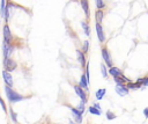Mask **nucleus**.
Listing matches in <instances>:
<instances>
[{"mask_svg":"<svg viewBox=\"0 0 148 124\" xmlns=\"http://www.w3.org/2000/svg\"><path fill=\"white\" fill-rule=\"evenodd\" d=\"M5 89V93H6V96H7V100L9 101V103H17V102H21L25 99H28V96H24L22 94H18L17 92H15L13 89V87H9V86H6L3 87Z\"/></svg>","mask_w":148,"mask_h":124,"instance_id":"obj_1","label":"nucleus"},{"mask_svg":"<svg viewBox=\"0 0 148 124\" xmlns=\"http://www.w3.org/2000/svg\"><path fill=\"white\" fill-rule=\"evenodd\" d=\"M67 105V108L71 110V112H72V119L76 123V124H81L82 123V121H83V115L76 109V108H74V107H72V105H69V104H66Z\"/></svg>","mask_w":148,"mask_h":124,"instance_id":"obj_2","label":"nucleus"},{"mask_svg":"<svg viewBox=\"0 0 148 124\" xmlns=\"http://www.w3.org/2000/svg\"><path fill=\"white\" fill-rule=\"evenodd\" d=\"M2 35H3V42L5 43H8V44L13 43V34H12V30H10L8 23H5V25L2 28Z\"/></svg>","mask_w":148,"mask_h":124,"instance_id":"obj_3","label":"nucleus"},{"mask_svg":"<svg viewBox=\"0 0 148 124\" xmlns=\"http://www.w3.org/2000/svg\"><path fill=\"white\" fill-rule=\"evenodd\" d=\"M17 67V63L13 59V58H6L3 59V70L7 71V72H13L15 71Z\"/></svg>","mask_w":148,"mask_h":124,"instance_id":"obj_4","label":"nucleus"},{"mask_svg":"<svg viewBox=\"0 0 148 124\" xmlns=\"http://www.w3.org/2000/svg\"><path fill=\"white\" fill-rule=\"evenodd\" d=\"M102 58H103L104 64H105L106 67L113 66V63H112V59H111V53L109 52V50H108L106 46H103L102 48Z\"/></svg>","mask_w":148,"mask_h":124,"instance_id":"obj_5","label":"nucleus"},{"mask_svg":"<svg viewBox=\"0 0 148 124\" xmlns=\"http://www.w3.org/2000/svg\"><path fill=\"white\" fill-rule=\"evenodd\" d=\"M95 29H96V35H97V38L101 43H104L106 37H105V32H104V29H103V25L102 23H95Z\"/></svg>","mask_w":148,"mask_h":124,"instance_id":"obj_6","label":"nucleus"},{"mask_svg":"<svg viewBox=\"0 0 148 124\" xmlns=\"http://www.w3.org/2000/svg\"><path fill=\"white\" fill-rule=\"evenodd\" d=\"M73 88H74V92H75V94L80 97V100H82V101H84V102H87L88 101V95H87V92L83 89V88H81L79 85H74L73 86Z\"/></svg>","mask_w":148,"mask_h":124,"instance_id":"obj_7","label":"nucleus"},{"mask_svg":"<svg viewBox=\"0 0 148 124\" xmlns=\"http://www.w3.org/2000/svg\"><path fill=\"white\" fill-rule=\"evenodd\" d=\"M13 50H14V46L13 44H8V43H2V54H3V59L6 58H9L10 54L13 53Z\"/></svg>","mask_w":148,"mask_h":124,"instance_id":"obj_8","label":"nucleus"},{"mask_svg":"<svg viewBox=\"0 0 148 124\" xmlns=\"http://www.w3.org/2000/svg\"><path fill=\"white\" fill-rule=\"evenodd\" d=\"M2 79H3V82L6 86H9V87H13L14 85V81H13V76L10 74V72H7V71H2Z\"/></svg>","mask_w":148,"mask_h":124,"instance_id":"obj_9","label":"nucleus"},{"mask_svg":"<svg viewBox=\"0 0 148 124\" xmlns=\"http://www.w3.org/2000/svg\"><path fill=\"white\" fill-rule=\"evenodd\" d=\"M114 90H116V93H117L119 96H126V95L130 93V90L127 89V87L125 86V83L116 85V87H114Z\"/></svg>","mask_w":148,"mask_h":124,"instance_id":"obj_10","label":"nucleus"},{"mask_svg":"<svg viewBox=\"0 0 148 124\" xmlns=\"http://www.w3.org/2000/svg\"><path fill=\"white\" fill-rule=\"evenodd\" d=\"M80 5L82 7V10L87 17V20L90 19V8H89V1L88 0H80Z\"/></svg>","mask_w":148,"mask_h":124,"instance_id":"obj_11","label":"nucleus"},{"mask_svg":"<svg viewBox=\"0 0 148 124\" xmlns=\"http://www.w3.org/2000/svg\"><path fill=\"white\" fill-rule=\"evenodd\" d=\"M76 52V57H77V61L80 63V65H81V67H83L84 68V66H86V64H87V58H86V53H83L81 50H76L75 51Z\"/></svg>","mask_w":148,"mask_h":124,"instance_id":"obj_12","label":"nucleus"},{"mask_svg":"<svg viewBox=\"0 0 148 124\" xmlns=\"http://www.w3.org/2000/svg\"><path fill=\"white\" fill-rule=\"evenodd\" d=\"M108 74H110V75L113 76V78H118V76H120V75L123 74V71H121L119 67L111 66V67H109V70H108Z\"/></svg>","mask_w":148,"mask_h":124,"instance_id":"obj_13","label":"nucleus"},{"mask_svg":"<svg viewBox=\"0 0 148 124\" xmlns=\"http://www.w3.org/2000/svg\"><path fill=\"white\" fill-rule=\"evenodd\" d=\"M79 86L81 87V88H83L86 92H88V89H89V82H88V80H87V78H86V75H84V73L81 75V78H80V80H79Z\"/></svg>","mask_w":148,"mask_h":124,"instance_id":"obj_14","label":"nucleus"},{"mask_svg":"<svg viewBox=\"0 0 148 124\" xmlns=\"http://www.w3.org/2000/svg\"><path fill=\"white\" fill-rule=\"evenodd\" d=\"M103 19H104V9H97L95 12V21L97 23H102Z\"/></svg>","mask_w":148,"mask_h":124,"instance_id":"obj_15","label":"nucleus"},{"mask_svg":"<svg viewBox=\"0 0 148 124\" xmlns=\"http://www.w3.org/2000/svg\"><path fill=\"white\" fill-rule=\"evenodd\" d=\"M125 86L127 87L128 90H136V89H140V88H141V86H140L139 83H136V82H132L131 80H130L128 82H126Z\"/></svg>","mask_w":148,"mask_h":124,"instance_id":"obj_16","label":"nucleus"},{"mask_svg":"<svg viewBox=\"0 0 148 124\" xmlns=\"http://www.w3.org/2000/svg\"><path fill=\"white\" fill-rule=\"evenodd\" d=\"M105 94H106V89H105V88H99V89L96 90V93H95V97H96L97 101H101V100L105 96Z\"/></svg>","mask_w":148,"mask_h":124,"instance_id":"obj_17","label":"nucleus"},{"mask_svg":"<svg viewBox=\"0 0 148 124\" xmlns=\"http://www.w3.org/2000/svg\"><path fill=\"white\" fill-rule=\"evenodd\" d=\"M80 24H81V27H82V29H83L84 35L89 37V36H90V27H89L88 22H87V21H81Z\"/></svg>","mask_w":148,"mask_h":124,"instance_id":"obj_18","label":"nucleus"},{"mask_svg":"<svg viewBox=\"0 0 148 124\" xmlns=\"http://www.w3.org/2000/svg\"><path fill=\"white\" fill-rule=\"evenodd\" d=\"M136 83H139L140 86H141V89H145L146 87H147V85H148V76H143V78H139V79H136V81H135Z\"/></svg>","mask_w":148,"mask_h":124,"instance_id":"obj_19","label":"nucleus"},{"mask_svg":"<svg viewBox=\"0 0 148 124\" xmlns=\"http://www.w3.org/2000/svg\"><path fill=\"white\" fill-rule=\"evenodd\" d=\"M88 111H89V114H91V115H96V116H101V115L103 114L102 110H98V109H96V108L92 107V105H90V107L88 108Z\"/></svg>","mask_w":148,"mask_h":124,"instance_id":"obj_20","label":"nucleus"},{"mask_svg":"<svg viewBox=\"0 0 148 124\" xmlns=\"http://www.w3.org/2000/svg\"><path fill=\"white\" fill-rule=\"evenodd\" d=\"M9 116H10V119L13 121V123L17 124V114L12 108H9Z\"/></svg>","mask_w":148,"mask_h":124,"instance_id":"obj_21","label":"nucleus"},{"mask_svg":"<svg viewBox=\"0 0 148 124\" xmlns=\"http://www.w3.org/2000/svg\"><path fill=\"white\" fill-rule=\"evenodd\" d=\"M105 117H106L108 121H112V119H116V118H117V115H116L114 112H112L111 110H108V111L105 112Z\"/></svg>","mask_w":148,"mask_h":124,"instance_id":"obj_22","label":"nucleus"},{"mask_svg":"<svg viewBox=\"0 0 148 124\" xmlns=\"http://www.w3.org/2000/svg\"><path fill=\"white\" fill-rule=\"evenodd\" d=\"M86 103H87V102H84V101H82V100H81V101H80V103H79V107L76 108V109H77L82 115L84 114V110H86Z\"/></svg>","mask_w":148,"mask_h":124,"instance_id":"obj_23","label":"nucleus"},{"mask_svg":"<svg viewBox=\"0 0 148 124\" xmlns=\"http://www.w3.org/2000/svg\"><path fill=\"white\" fill-rule=\"evenodd\" d=\"M81 51H82L83 53H87V52L89 51V41H88V39L83 41V44H82V49H81Z\"/></svg>","mask_w":148,"mask_h":124,"instance_id":"obj_24","label":"nucleus"},{"mask_svg":"<svg viewBox=\"0 0 148 124\" xmlns=\"http://www.w3.org/2000/svg\"><path fill=\"white\" fill-rule=\"evenodd\" d=\"M101 73H102V76L103 78H108V67L105 66V64H102L101 65Z\"/></svg>","mask_w":148,"mask_h":124,"instance_id":"obj_25","label":"nucleus"},{"mask_svg":"<svg viewBox=\"0 0 148 124\" xmlns=\"http://www.w3.org/2000/svg\"><path fill=\"white\" fill-rule=\"evenodd\" d=\"M95 2H96L97 9H104V8H105V2H104V0H95Z\"/></svg>","mask_w":148,"mask_h":124,"instance_id":"obj_26","label":"nucleus"},{"mask_svg":"<svg viewBox=\"0 0 148 124\" xmlns=\"http://www.w3.org/2000/svg\"><path fill=\"white\" fill-rule=\"evenodd\" d=\"M0 105H1L2 110H3L5 112H7V107H6V103H5V101L2 100V97H1V96H0Z\"/></svg>","mask_w":148,"mask_h":124,"instance_id":"obj_27","label":"nucleus"},{"mask_svg":"<svg viewBox=\"0 0 148 124\" xmlns=\"http://www.w3.org/2000/svg\"><path fill=\"white\" fill-rule=\"evenodd\" d=\"M91 105H92V107H95V108H96V109H98V110H102V107H101V104H99L98 102H94Z\"/></svg>","mask_w":148,"mask_h":124,"instance_id":"obj_28","label":"nucleus"},{"mask_svg":"<svg viewBox=\"0 0 148 124\" xmlns=\"http://www.w3.org/2000/svg\"><path fill=\"white\" fill-rule=\"evenodd\" d=\"M143 116H145L146 118L148 117V108H145V109H143Z\"/></svg>","mask_w":148,"mask_h":124,"instance_id":"obj_29","label":"nucleus"},{"mask_svg":"<svg viewBox=\"0 0 148 124\" xmlns=\"http://www.w3.org/2000/svg\"><path fill=\"white\" fill-rule=\"evenodd\" d=\"M68 124H76V123H75L73 119H69V121H68Z\"/></svg>","mask_w":148,"mask_h":124,"instance_id":"obj_30","label":"nucleus"},{"mask_svg":"<svg viewBox=\"0 0 148 124\" xmlns=\"http://www.w3.org/2000/svg\"><path fill=\"white\" fill-rule=\"evenodd\" d=\"M17 124H18V123H17Z\"/></svg>","mask_w":148,"mask_h":124,"instance_id":"obj_31","label":"nucleus"}]
</instances>
